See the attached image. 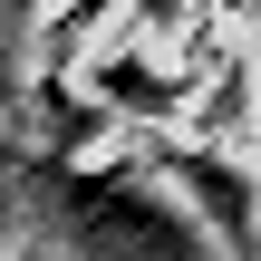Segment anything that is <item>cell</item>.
Listing matches in <instances>:
<instances>
[{
  "mask_svg": "<svg viewBox=\"0 0 261 261\" xmlns=\"http://www.w3.org/2000/svg\"><path fill=\"white\" fill-rule=\"evenodd\" d=\"M136 155L203 213V232L223 242V261H261V174L232 145H203V136H165V126H155Z\"/></svg>",
  "mask_w": 261,
  "mask_h": 261,
  "instance_id": "obj_1",
  "label": "cell"
},
{
  "mask_svg": "<svg viewBox=\"0 0 261 261\" xmlns=\"http://www.w3.org/2000/svg\"><path fill=\"white\" fill-rule=\"evenodd\" d=\"M107 19H116V0H68V10H48V19H39V39H48V58H77Z\"/></svg>",
  "mask_w": 261,
  "mask_h": 261,
  "instance_id": "obj_2",
  "label": "cell"
}]
</instances>
